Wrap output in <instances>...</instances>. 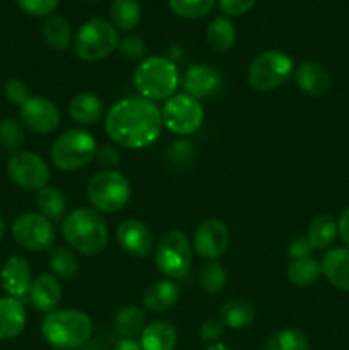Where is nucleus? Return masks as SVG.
Returning a JSON list of instances; mask_svg holds the SVG:
<instances>
[{
    "label": "nucleus",
    "mask_w": 349,
    "mask_h": 350,
    "mask_svg": "<svg viewBox=\"0 0 349 350\" xmlns=\"http://www.w3.org/2000/svg\"><path fill=\"white\" fill-rule=\"evenodd\" d=\"M130 183L118 171H99L88 185V200L92 208L103 214L122 211L130 200Z\"/></svg>",
    "instance_id": "7"
},
{
    "label": "nucleus",
    "mask_w": 349,
    "mask_h": 350,
    "mask_svg": "<svg viewBox=\"0 0 349 350\" xmlns=\"http://www.w3.org/2000/svg\"><path fill=\"white\" fill-rule=\"evenodd\" d=\"M24 144V130L19 122L5 118L0 122V147L7 152H19Z\"/></svg>",
    "instance_id": "37"
},
{
    "label": "nucleus",
    "mask_w": 349,
    "mask_h": 350,
    "mask_svg": "<svg viewBox=\"0 0 349 350\" xmlns=\"http://www.w3.org/2000/svg\"><path fill=\"white\" fill-rule=\"evenodd\" d=\"M7 173L12 183L23 190L40 191L50 181V167L43 157L27 150H19L9 157Z\"/></svg>",
    "instance_id": "11"
},
{
    "label": "nucleus",
    "mask_w": 349,
    "mask_h": 350,
    "mask_svg": "<svg viewBox=\"0 0 349 350\" xmlns=\"http://www.w3.org/2000/svg\"><path fill=\"white\" fill-rule=\"evenodd\" d=\"M229 245V229L219 219H205L198 224L194 234V250L207 262L224 255Z\"/></svg>",
    "instance_id": "13"
},
{
    "label": "nucleus",
    "mask_w": 349,
    "mask_h": 350,
    "mask_svg": "<svg viewBox=\"0 0 349 350\" xmlns=\"http://www.w3.org/2000/svg\"><path fill=\"white\" fill-rule=\"evenodd\" d=\"M50 269L57 279L72 280L79 273V260L70 250L57 246L50 252Z\"/></svg>",
    "instance_id": "33"
},
{
    "label": "nucleus",
    "mask_w": 349,
    "mask_h": 350,
    "mask_svg": "<svg viewBox=\"0 0 349 350\" xmlns=\"http://www.w3.org/2000/svg\"><path fill=\"white\" fill-rule=\"evenodd\" d=\"M205 350H229L228 345L221 344V342H216V344H211Z\"/></svg>",
    "instance_id": "46"
},
{
    "label": "nucleus",
    "mask_w": 349,
    "mask_h": 350,
    "mask_svg": "<svg viewBox=\"0 0 349 350\" xmlns=\"http://www.w3.org/2000/svg\"><path fill=\"white\" fill-rule=\"evenodd\" d=\"M228 282L226 270L218 260H211L201 270V286L207 294H218L224 289Z\"/></svg>",
    "instance_id": "35"
},
{
    "label": "nucleus",
    "mask_w": 349,
    "mask_h": 350,
    "mask_svg": "<svg viewBox=\"0 0 349 350\" xmlns=\"http://www.w3.org/2000/svg\"><path fill=\"white\" fill-rule=\"evenodd\" d=\"M257 0H219V7L228 16H243L253 9Z\"/></svg>",
    "instance_id": "43"
},
{
    "label": "nucleus",
    "mask_w": 349,
    "mask_h": 350,
    "mask_svg": "<svg viewBox=\"0 0 349 350\" xmlns=\"http://www.w3.org/2000/svg\"><path fill=\"white\" fill-rule=\"evenodd\" d=\"M118 51L129 60H140L146 53V43L140 36H125L118 41Z\"/></svg>",
    "instance_id": "40"
},
{
    "label": "nucleus",
    "mask_w": 349,
    "mask_h": 350,
    "mask_svg": "<svg viewBox=\"0 0 349 350\" xmlns=\"http://www.w3.org/2000/svg\"><path fill=\"white\" fill-rule=\"evenodd\" d=\"M12 236L27 252H47L55 243L53 222L41 214H23L12 226Z\"/></svg>",
    "instance_id": "12"
},
{
    "label": "nucleus",
    "mask_w": 349,
    "mask_h": 350,
    "mask_svg": "<svg viewBox=\"0 0 349 350\" xmlns=\"http://www.w3.org/2000/svg\"><path fill=\"white\" fill-rule=\"evenodd\" d=\"M116 241L129 255L146 258L154 248L153 231L139 219H125L116 228Z\"/></svg>",
    "instance_id": "16"
},
{
    "label": "nucleus",
    "mask_w": 349,
    "mask_h": 350,
    "mask_svg": "<svg viewBox=\"0 0 349 350\" xmlns=\"http://www.w3.org/2000/svg\"><path fill=\"white\" fill-rule=\"evenodd\" d=\"M109 16L116 29L130 31L142 19V7L139 0H113Z\"/></svg>",
    "instance_id": "32"
},
{
    "label": "nucleus",
    "mask_w": 349,
    "mask_h": 350,
    "mask_svg": "<svg viewBox=\"0 0 349 350\" xmlns=\"http://www.w3.org/2000/svg\"><path fill=\"white\" fill-rule=\"evenodd\" d=\"M178 335L174 327L166 321H154L144 327L140 334V347L142 350H173L177 347Z\"/></svg>",
    "instance_id": "25"
},
{
    "label": "nucleus",
    "mask_w": 349,
    "mask_h": 350,
    "mask_svg": "<svg viewBox=\"0 0 349 350\" xmlns=\"http://www.w3.org/2000/svg\"><path fill=\"white\" fill-rule=\"evenodd\" d=\"M96 159H98V163L101 164L105 170L108 171H113V167H116L120 164V159H122V156H120L118 149L113 146H103L99 147L98 150H96Z\"/></svg>",
    "instance_id": "42"
},
{
    "label": "nucleus",
    "mask_w": 349,
    "mask_h": 350,
    "mask_svg": "<svg viewBox=\"0 0 349 350\" xmlns=\"http://www.w3.org/2000/svg\"><path fill=\"white\" fill-rule=\"evenodd\" d=\"M178 68L166 57L144 58L135 68L133 84L139 94L149 101H161L174 96L178 88Z\"/></svg>",
    "instance_id": "4"
},
{
    "label": "nucleus",
    "mask_w": 349,
    "mask_h": 350,
    "mask_svg": "<svg viewBox=\"0 0 349 350\" xmlns=\"http://www.w3.org/2000/svg\"><path fill=\"white\" fill-rule=\"evenodd\" d=\"M62 236L79 255L96 256L106 248L108 226L98 211L81 207L65 215V221L62 222Z\"/></svg>",
    "instance_id": "2"
},
{
    "label": "nucleus",
    "mask_w": 349,
    "mask_h": 350,
    "mask_svg": "<svg viewBox=\"0 0 349 350\" xmlns=\"http://www.w3.org/2000/svg\"><path fill=\"white\" fill-rule=\"evenodd\" d=\"M219 314L224 327L233 328V330H242L255 321V308L245 299L228 301L221 306Z\"/></svg>",
    "instance_id": "26"
},
{
    "label": "nucleus",
    "mask_w": 349,
    "mask_h": 350,
    "mask_svg": "<svg viewBox=\"0 0 349 350\" xmlns=\"http://www.w3.org/2000/svg\"><path fill=\"white\" fill-rule=\"evenodd\" d=\"M216 0H168L170 9L185 19H201L207 16Z\"/></svg>",
    "instance_id": "36"
},
{
    "label": "nucleus",
    "mask_w": 349,
    "mask_h": 350,
    "mask_svg": "<svg viewBox=\"0 0 349 350\" xmlns=\"http://www.w3.org/2000/svg\"><path fill=\"white\" fill-rule=\"evenodd\" d=\"M113 350H142V347L135 338H123L113 347Z\"/></svg>",
    "instance_id": "45"
},
{
    "label": "nucleus",
    "mask_w": 349,
    "mask_h": 350,
    "mask_svg": "<svg viewBox=\"0 0 349 350\" xmlns=\"http://www.w3.org/2000/svg\"><path fill=\"white\" fill-rule=\"evenodd\" d=\"M26 327V311L16 297H0V340L19 337Z\"/></svg>",
    "instance_id": "20"
},
{
    "label": "nucleus",
    "mask_w": 349,
    "mask_h": 350,
    "mask_svg": "<svg viewBox=\"0 0 349 350\" xmlns=\"http://www.w3.org/2000/svg\"><path fill=\"white\" fill-rule=\"evenodd\" d=\"M29 299L34 310L41 311V313H51L57 310L62 299V287L57 277L51 273L38 275L31 284Z\"/></svg>",
    "instance_id": "19"
},
{
    "label": "nucleus",
    "mask_w": 349,
    "mask_h": 350,
    "mask_svg": "<svg viewBox=\"0 0 349 350\" xmlns=\"http://www.w3.org/2000/svg\"><path fill=\"white\" fill-rule=\"evenodd\" d=\"M3 234H5V221H3V217L0 215V241H2Z\"/></svg>",
    "instance_id": "47"
},
{
    "label": "nucleus",
    "mask_w": 349,
    "mask_h": 350,
    "mask_svg": "<svg viewBox=\"0 0 349 350\" xmlns=\"http://www.w3.org/2000/svg\"><path fill=\"white\" fill-rule=\"evenodd\" d=\"M96 140L88 130L72 129L57 137L50 149L51 163L62 171H75L88 166L96 157Z\"/></svg>",
    "instance_id": "5"
},
{
    "label": "nucleus",
    "mask_w": 349,
    "mask_h": 350,
    "mask_svg": "<svg viewBox=\"0 0 349 350\" xmlns=\"http://www.w3.org/2000/svg\"><path fill=\"white\" fill-rule=\"evenodd\" d=\"M178 299H180V287L174 284V280H157L147 287L142 303L153 313H163L171 310Z\"/></svg>",
    "instance_id": "23"
},
{
    "label": "nucleus",
    "mask_w": 349,
    "mask_h": 350,
    "mask_svg": "<svg viewBox=\"0 0 349 350\" xmlns=\"http://www.w3.org/2000/svg\"><path fill=\"white\" fill-rule=\"evenodd\" d=\"M154 263L170 280L185 279L192 269V246L188 236L180 229L164 232L156 243Z\"/></svg>",
    "instance_id": "6"
},
{
    "label": "nucleus",
    "mask_w": 349,
    "mask_h": 350,
    "mask_svg": "<svg viewBox=\"0 0 349 350\" xmlns=\"http://www.w3.org/2000/svg\"><path fill=\"white\" fill-rule=\"evenodd\" d=\"M36 207L48 221L62 222L67 211V200L58 188L44 187L36 193Z\"/></svg>",
    "instance_id": "27"
},
{
    "label": "nucleus",
    "mask_w": 349,
    "mask_h": 350,
    "mask_svg": "<svg viewBox=\"0 0 349 350\" xmlns=\"http://www.w3.org/2000/svg\"><path fill=\"white\" fill-rule=\"evenodd\" d=\"M181 84H183L188 96L201 101V99L216 98L222 91L224 77L212 65L197 64L185 70Z\"/></svg>",
    "instance_id": "15"
},
{
    "label": "nucleus",
    "mask_w": 349,
    "mask_h": 350,
    "mask_svg": "<svg viewBox=\"0 0 349 350\" xmlns=\"http://www.w3.org/2000/svg\"><path fill=\"white\" fill-rule=\"evenodd\" d=\"M116 27L105 19H89L74 36V51L81 60L99 62L118 46Z\"/></svg>",
    "instance_id": "8"
},
{
    "label": "nucleus",
    "mask_w": 349,
    "mask_h": 350,
    "mask_svg": "<svg viewBox=\"0 0 349 350\" xmlns=\"http://www.w3.org/2000/svg\"><path fill=\"white\" fill-rule=\"evenodd\" d=\"M322 269L320 263L310 255L307 256H294L291 258L289 265H287V279L291 284L298 287H307L311 286L318 280L320 277Z\"/></svg>",
    "instance_id": "28"
},
{
    "label": "nucleus",
    "mask_w": 349,
    "mask_h": 350,
    "mask_svg": "<svg viewBox=\"0 0 349 350\" xmlns=\"http://www.w3.org/2000/svg\"><path fill=\"white\" fill-rule=\"evenodd\" d=\"M68 115L79 125H94L105 116V101L94 92H81L68 105Z\"/></svg>",
    "instance_id": "22"
},
{
    "label": "nucleus",
    "mask_w": 349,
    "mask_h": 350,
    "mask_svg": "<svg viewBox=\"0 0 349 350\" xmlns=\"http://www.w3.org/2000/svg\"><path fill=\"white\" fill-rule=\"evenodd\" d=\"M320 269L332 286L349 293V248H334L325 253Z\"/></svg>",
    "instance_id": "21"
},
{
    "label": "nucleus",
    "mask_w": 349,
    "mask_h": 350,
    "mask_svg": "<svg viewBox=\"0 0 349 350\" xmlns=\"http://www.w3.org/2000/svg\"><path fill=\"white\" fill-rule=\"evenodd\" d=\"M293 75L298 88L311 98H322V96L327 94L332 85L331 74L318 62H303V64L298 65Z\"/></svg>",
    "instance_id": "18"
},
{
    "label": "nucleus",
    "mask_w": 349,
    "mask_h": 350,
    "mask_svg": "<svg viewBox=\"0 0 349 350\" xmlns=\"http://www.w3.org/2000/svg\"><path fill=\"white\" fill-rule=\"evenodd\" d=\"M337 231H339V236H341L342 241L349 246V205L344 208V211H342L341 217H339Z\"/></svg>",
    "instance_id": "44"
},
{
    "label": "nucleus",
    "mask_w": 349,
    "mask_h": 350,
    "mask_svg": "<svg viewBox=\"0 0 349 350\" xmlns=\"http://www.w3.org/2000/svg\"><path fill=\"white\" fill-rule=\"evenodd\" d=\"M207 43L216 53H228L236 43L235 24L228 17H216L207 29Z\"/></svg>",
    "instance_id": "29"
},
{
    "label": "nucleus",
    "mask_w": 349,
    "mask_h": 350,
    "mask_svg": "<svg viewBox=\"0 0 349 350\" xmlns=\"http://www.w3.org/2000/svg\"><path fill=\"white\" fill-rule=\"evenodd\" d=\"M161 109L142 96L120 99L106 113V133L113 142L125 149L151 146L161 135Z\"/></svg>",
    "instance_id": "1"
},
{
    "label": "nucleus",
    "mask_w": 349,
    "mask_h": 350,
    "mask_svg": "<svg viewBox=\"0 0 349 350\" xmlns=\"http://www.w3.org/2000/svg\"><path fill=\"white\" fill-rule=\"evenodd\" d=\"M294 74L293 58L281 50H267L257 55L248 67V84L255 91L267 92L283 85Z\"/></svg>",
    "instance_id": "9"
},
{
    "label": "nucleus",
    "mask_w": 349,
    "mask_h": 350,
    "mask_svg": "<svg viewBox=\"0 0 349 350\" xmlns=\"http://www.w3.org/2000/svg\"><path fill=\"white\" fill-rule=\"evenodd\" d=\"M3 94H5L7 101L19 106V108L31 98L29 88L23 81H19V79H9L5 85H3Z\"/></svg>",
    "instance_id": "39"
},
{
    "label": "nucleus",
    "mask_w": 349,
    "mask_h": 350,
    "mask_svg": "<svg viewBox=\"0 0 349 350\" xmlns=\"http://www.w3.org/2000/svg\"><path fill=\"white\" fill-rule=\"evenodd\" d=\"M144 323H146V314L137 306H125L116 313L113 327L118 337L122 338H135L142 334Z\"/></svg>",
    "instance_id": "31"
},
{
    "label": "nucleus",
    "mask_w": 349,
    "mask_h": 350,
    "mask_svg": "<svg viewBox=\"0 0 349 350\" xmlns=\"http://www.w3.org/2000/svg\"><path fill=\"white\" fill-rule=\"evenodd\" d=\"M19 118L27 130L38 135H47L53 132L60 123V111L50 99L36 96V98H29L21 106Z\"/></svg>",
    "instance_id": "14"
},
{
    "label": "nucleus",
    "mask_w": 349,
    "mask_h": 350,
    "mask_svg": "<svg viewBox=\"0 0 349 350\" xmlns=\"http://www.w3.org/2000/svg\"><path fill=\"white\" fill-rule=\"evenodd\" d=\"M267 350H310V340L298 328H283L270 335Z\"/></svg>",
    "instance_id": "34"
},
{
    "label": "nucleus",
    "mask_w": 349,
    "mask_h": 350,
    "mask_svg": "<svg viewBox=\"0 0 349 350\" xmlns=\"http://www.w3.org/2000/svg\"><path fill=\"white\" fill-rule=\"evenodd\" d=\"M198 335L204 342L209 344H216L219 342V338L224 335V323L221 320H216V318H209L198 328Z\"/></svg>",
    "instance_id": "41"
},
{
    "label": "nucleus",
    "mask_w": 349,
    "mask_h": 350,
    "mask_svg": "<svg viewBox=\"0 0 349 350\" xmlns=\"http://www.w3.org/2000/svg\"><path fill=\"white\" fill-rule=\"evenodd\" d=\"M337 222L331 214H320L313 217L308 226V234L303 236L311 252L315 250H327L337 238Z\"/></svg>",
    "instance_id": "24"
},
{
    "label": "nucleus",
    "mask_w": 349,
    "mask_h": 350,
    "mask_svg": "<svg viewBox=\"0 0 349 350\" xmlns=\"http://www.w3.org/2000/svg\"><path fill=\"white\" fill-rule=\"evenodd\" d=\"M163 125L177 135H190L202 126L204 108L201 101L188 94H174L161 109Z\"/></svg>",
    "instance_id": "10"
},
{
    "label": "nucleus",
    "mask_w": 349,
    "mask_h": 350,
    "mask_svg": "<svg viewBox=\"0 0 349 350\" xmlns=\"http://www.w3.org/2000/svg\"><path fill=\"white\" fill-rule=\"evenodd\" d=\"M16 3L27 16L43 17L51 16V12L57 9L58 0H16Z\"/></svg>",
    "instance_id": "38"
},
{
    "label": "nucleus",
    "mask_w": 349,
    "mask_h": 350,
    "mask_svg": "<svg viewBox=\"0 0 349 350\" xmlns=\"http://www.w3.org/2000/svg\"><path fill=\"white\" fill-rule=\"evenodd\" d=\"M88 2H99V0H88Z\"/></svg>",
    "instance_id": "48"
},
{
    "label": "nucleus",
    "mask_w": 349,
    "mask_h": 350,
    "mask_svg": "<svg viewBox=\"0 0 349 350\" xmlns=\"http://www.w3.org/2000/svg\"><path fill=\"white\" fill-rule=\"evenodd\" d=\"M0 282H2L3 291L10 297H16L19 301L26 297L29 294L31 284H33L29 263L21 256L7 258L2 267V272H0Z\"/></svg>",
    "instance_id": "17"
},
{
    "label": "nucleus",
    "mask_w": 349,
    "mask_h": 350,
    "mask_svg": "<svg viewBox=\"0 0 349 350\" xmlns=\"http://www.w3.org/2000/svg\"><path fill=\"white\" fill-rule=\"evenodd\" d=\"M41 335L57 350L82 347L92 335V320L79 310H55L44 317Z\"/></svg>",
    "instance_id": "3"
},
{
    "label": "nucleus",
    "mask_w": 349,
    "mask_h": 350,
    "mask_svg": "<svg viewBox=\"0 0 349 350\" xmlns=\"http://www.w3.org/2000/svg\"><path fill=\"white\" fill-rule=\"evenodd\" d=\"M43 40L53 50L62 51L70 44L72 41V29L67 19L62 16H48L43 23Z\"/></svg>",
    "instance_id": "30"
}]
</instances>
